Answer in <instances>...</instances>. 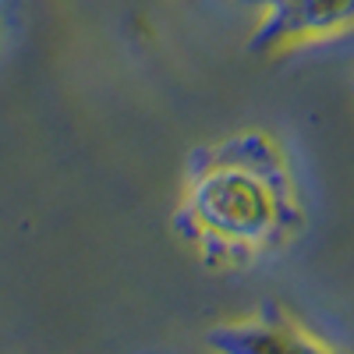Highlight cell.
<instances>
[{
    "instance_id": "3",
    "label": "cell",
    "mask_w": 354,
    "mask_h": 354,
    "mask_svg": "<svg viewBox=\"0 0 354 354\" xmlns=\"http://www.w3.org/2000/svg\"><path fill=\"white\" fill-rule=\"evenodd\" d=\"M209 347L216 354H337L305 333L294 319L270 308L252 319L216 326L209 333Z\"/></svg>"
},
{
    "instance_id": "1",
    "label": "cell",
    "mask_w": 354,
    "mask_h": 354,
    "mask_svg": "<svg viewBox=\"0 0 354 354\" xmlns=\"http://www.w3.org/2000/svg\"><path fill=\"white\" fill-rule=\"evenodd\" d=\"M177 220L213 255L277 248L301 223L280 149L266 135H241L195 153Z\"/></svg>"
},
{
    "instance_id": "2",
    "label": "cell",
    "mask_w": 354,
    "mask_h": 354,
    "mask_svg": "<svg viewBox=\"0 0 354 354\" xmlns=\"http://www.w3.org/2000/svg\"><path fill=\"white\" fill-rule=\"evenodd\" d=\"M354 25V0H266V18L255 50H280L290 43L322 39Z\"/></svg>"
}]
</instances>
